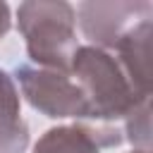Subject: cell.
<instances>
[{"label": "cell", "mask_w": 153, "mask_h": 153, "mask_svg": "<svg viewBox=\"0 0 153 153\" xmlns=\"http://www.w3.org/2000/svg\"><path fill=\"white\" fill-rule=\"evenodd\" d=\"M69 74L84 93L88 120H120L139 108L143 100H148L131 88L120 62L103 48H76Z\"/></svg>", "instance_id": "cell-1"}, {"label": "cell", "mask_w": 153, "mask_h": 153, "mask_svg": "<svg viewBox=\"0 0 153 153\" xmlns=\"http://www.w3.org/2000/svg\"><path fill=\"white\" fill-rule=\"evenodd\" d=\"M17 17L29 57L45 69L69 72L79 48L74 36V7L62 0H29L19 5Z\"/></svg>", "instance_id": "cell-2"}, {"label": "cell", "mask_w": 153, "mask_h": 153, "mask_svg": "<svg viewBox=\"0 0 153 153\" xmlns=\"http://www.w3.org/2000/svg\"><path fill=\"white\" fill-rule=\"evenodd\" d=\"M17 79L22 93L38 112L48 117H79L88 120V108L84 93L69 72L36 69L29 65L17 67Z\"/></svg>", "instance_id": "cell-3"}, {"label": "cell", "mask_w": 153, "mask_h": 153, "mask_svg": "<svg viewBox=\"0 0 153 153\" xmlns=\"http://www.w3.org/2000/svg\"><path fill=\"white\" fill-rule=\"evenodd\" d=\"M153 5L146 0L139 2H84L79 5V22L86 33L98 45L115 48L117 41L139 22L151 19Z\"/></svg>", "instance_id": "cell-4"}, {"label": "cell", "mask_w": 153, "mask_h": 153, "mask_svg": "<svg viewBox=\"0 0 153 153\" xmlns=\"http://www.w3.org/2000/svg\"><path fill=\"white\" fill-rule=\"evenodd\" d=\"M122 141L115 127L100 124H72L48 129L33 146V153H100L105 146H117Z\"/></svg>", "instance_id": "cell-5"}, {"label": "cell", "mask_w": 153, "mask_h": 153, "mask_svg": "<svg viewBox=\"0 0 153 153\" xmlns=\"http://www.w3.org/2000/svg\"><path fill=\"white\" fill-rule=\"evenodd\" d=\"M120 53V67L131 84V88L141 96H151V19L131 26L115 45Z\"/></svg>", "instance_id": "cell-6"}, {"label": "cell", "mask_w": 153, "mask_h": 153, "mask_svg": "<svg viewBox=\"0 0 153 153\" xmlns=\"http://www.w3.org/2000/svg\"><path fill=\"white\" fill-rule=\"evenodd\" d=\"M29 127L22 120L19 93L7 72L0 69V153H24Z\"/></svg>", "instance_id": "cell-7"}, {"label": "cell", "mask_w": 153, "mask_h": 153, "mask_svg": "<svg viewBox=\"0 0 153 153\" xmlns=\"http://www.w3.org/2000/svg\"><path fill=\"white\" fill-rule=\"evenodd\" d=\"M148 100H143L139 108H134L124 120H127V134L129 141L136 146V151L151 153V122H148Z\"/></svg>", "instance_id": "cell-8"}, {"label": "cell", "mask_w": 153, "mask_h": 153, "mask_svg": "<svg viewBox=\"0 0 153 153\" xmlns=\"http://www.w3.org/2000/svg\"><path fill=\"white\" fill-rule=\"evenodd\" d=\"M10 31V7L5 2H0V38Z\"/></svg>", "instance_id": "cell-9"}, {"label": "cell", "mask_w": 153, "mask_h": 153, "mask_svg": "<svg viewBox=\"0 0 153 153\" xmlns=\"http://www.w3.org/2000/svg\"><path fill=\"white\" fill-rule=\"evenodd\" d=\"M134 153H146V151H134Z\"/></svg>", "instance_id": "cell-10"}]
</instances>
